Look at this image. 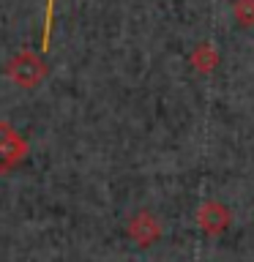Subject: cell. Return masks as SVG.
Masks as SVG:
<instances>
[{
    "label": "cell",
    "instance_id": "cell-1",
    "mask_svg": "<svg viewBox=\"0 0 254 262\" xmlns=\"http://www.w3.org/2000/svg\"><path fill=\"white\" fill-rule=\"evenodd\" d=\"M47 74H49L47 60L38 52H30V49H19V52L6 63V77L11 79L14 85L28 88V90L38 88L41 82L47 79Z\"/></svg>",
    "mask_w": 254,
    "mask_h": 262
},
{
    "label": "cell",
    "instance_id": "cell-2",
    "mask_svg": "<svg viewBox=\"0 0 254 262\" xmlns=\"http://www.w3.org/2000/svg\"><path fill=\"white\" fill-rule=\"evenodd\" d=\"M28 139L16 131L8 120H0V175H8L28 159Z\"/></svg>",
    "mask_w": 254,
    "mask_h": 262
},
{
    "label": "cell",
    "instance_id": "cell-3",
    "mask_svg": "<svg viewBox=\"0 0 254 262\" xmlns=\"http://www.w3.org/2000/svg\"><path fill=\"white\" fill-rule=\"evenodd\" d=\"M197 224L205 235H221L227 232V227L232 224V213L224 202L219 200H205L200 208H197Z\"/></svg>",
    "mask_w": 254,
    "mask_h": 262
},
{
    "label": "cell",
    "instance_id": "cell-4",
    "mask_svg": "<svg viewBox=\"0 0 254 262\" xmlns=\"http://www.w3.org/2000/svg\"><path fill=\"white\" fill-rule=\"evenodd\" d=\"M126 232H129V237H131L137 246H153V243L161 237V224H159V219H156V213H151V210H137L134 216L129 219Z\"/></svg>",
    "mask_w": 254,
    "mask_h": 262
},
{
    "label": "cell",
    "instance_id": "cell-5",
    "mask_svg": "<svg viewBox=\"0 0 254 262\" xmlns=\"http://www.w3.org/2000/svg\"><path fill=\"white\" fill-rule=\"evenodd\" d=\"M188 63L194 66V71L200 74H210L216 71V66L221 63V55L213 41H200V44H194V49L188 52Z\"/></svg>",
    "mask_w": 254,
    "mask_h": 262
},
{
    "label": "cell",
    "instance_id": "cell-6",
    "mask_svg": "<svg viewBox=\"0 0 254 262\" xmlns=\"http://www.w3.org/2000/svg\"><path fill=\"white\" fill-rule=\"evenodd\" d=\"M232 16L238 19L241 28H254V0H235Z\"/></svg>",
    "mask_w": 254,
    "mask_h": 262
}]
</instances>
